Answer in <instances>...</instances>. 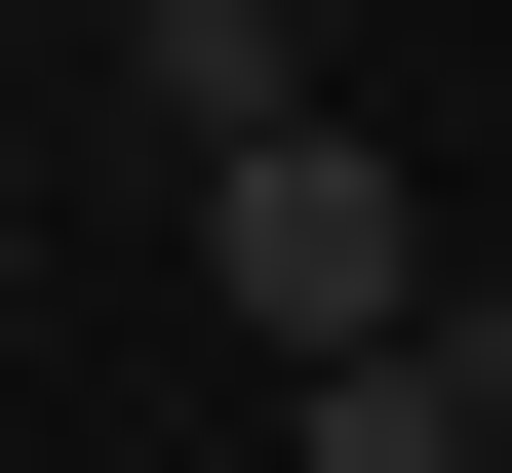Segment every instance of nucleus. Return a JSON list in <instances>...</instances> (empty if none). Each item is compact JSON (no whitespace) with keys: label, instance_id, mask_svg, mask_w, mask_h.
Segmentation results:
<instances>
[{"label":"nucleus","instance_id":"1","mask_svg":"<svg viewBox=\"0 0 512 473\" xmlns=\"http://www.w3.org/2000/svg\"><path fill=\"white\" fill-rule=\"evenodd\" d=\"M197 276H237L276 355H355V316H434V198H394L355 119H237V158H197Z\"/></svg>","mask_w":512,"mask_h":473},{"label":"nucleus","instance_id":"2","mask_svg":"<svg viewBox=\"0 0 512 473\" xmlns=\"http://www.w3.org/2000/svg\"><path fill=\"white\" fill-rule=\"evenodd\" d=\"M276 395H316L276 473H512V316L434 276V316H355V355H276Z\"/></svg>","mask_w":512,"mask_h":473},{"label":"nucleus","instance_id":"3","mask_svg":"<svg viewBox=\"0 0 512 473\" xmlns=\"http://www.w3.org/2000/svg\"><path fill=\"white\" fill-rule=\"evenodd\" d=\"M119 79H158L197 158H237V119H316V79H276V0H119Z\"/></svg>","mask_w":512,"mask_h":473}]
</instances>
